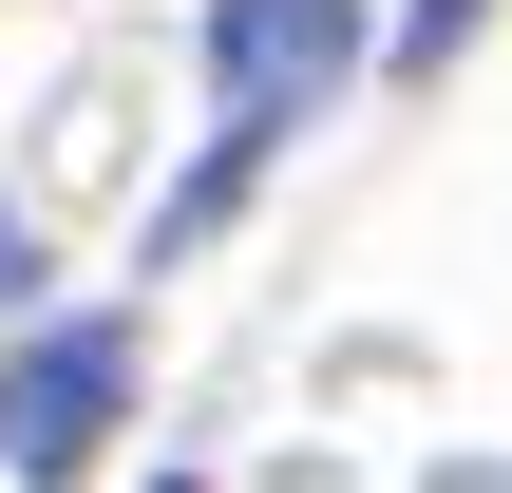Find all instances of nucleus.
<instances>
[{
	"label": "nucleus",
	"instance_id": "f257e3e1",
	"mask_svg": "<svg viewBox=\"0 0 512 493\" xmlns=\"http://www.w3.org/2000/svg\"><path fill=\"white\" fill-rule=\"evenodd\" d=\"M114 418H133V323H38V342H0V475L19 493L95 475Z\"/></svg>",
	"mask_w": 512,
	"mask_h": 493
},
{
	"label": "nucleus",
	"instance_id": "7ed1b4c3",
	"mask_svg": "<svg viewBox=\"0 0 512 493\" xmlns=\"http://www.w3.org/2000/svg\"><path fill=\"white\" fill-rule=\"evenodd\" d=\"M494 0H399V76H456V38H475Z\"/></svg>",
	"mask_w": 512,
	"mask_h": 493
},
{
	"label": "nucleus",
	"instance_id": "20e7f679",
	"mask_svg": "<svg viewBox=\"0 0 512 493\" xmlns=\"http://www.w3.org/2000/svg\"><path fill=\"white\" fill-rule=\"evenodd\" d=\"M19 285H38V228H19V209H0V304H19Z\"/></svg>",
	"mask_w": 512,
	"mask_h": 493
},
{
	"label": "nucleus",
	"instance_id": "39448f33",
	"mask_svg": "<svg viewBox=\"0 0 512 493\" xmlns=\"http://www.w3.org/2000/svg\"><path fill=\"white\" fill-rule=\"evenodd\" d=\"M152 493H190V475H152Z\"/></svg>",
	"mask_w": 512,
	"mask_h": 493
},
{
	"label": "nucleus",
	"instance_id": "f03ea898",
	"mask_svg": "<svg viewBox=\"0 0 512 493\" xmlns=\"http://www.w3.org/2000/svg\"><path fill=\"white\" fill-rule=\"evenodd\" d=\"M342 57H361V0H228V19H209V114H228V152H285V133L342 95Z\"/></svg>",
	"mask_w": 512,
	"mask_h": 493
}]
</instances>
